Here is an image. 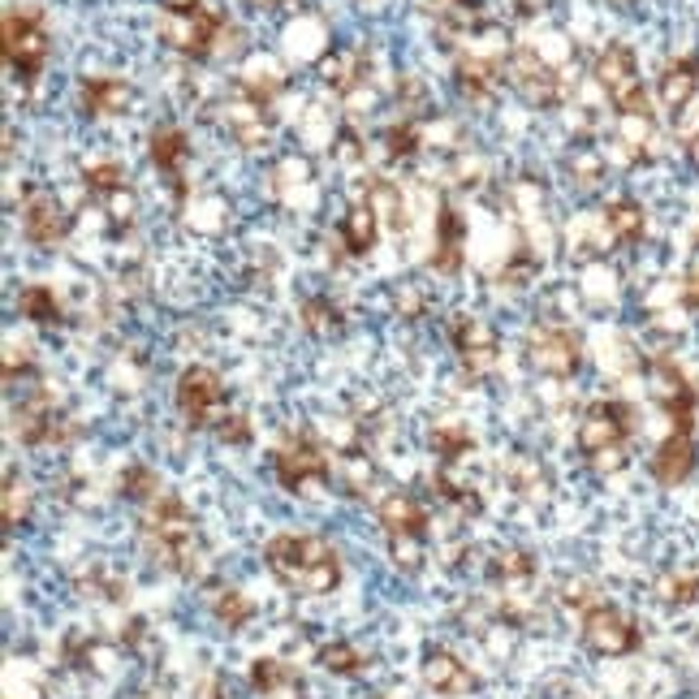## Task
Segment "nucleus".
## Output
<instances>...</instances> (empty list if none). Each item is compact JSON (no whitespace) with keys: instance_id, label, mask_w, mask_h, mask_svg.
I'll use <instances>...</instances> for the list:
<instances>
[{"instance_id":"8","label":"nucleus","mask_w":699,"mask_h":699,"mask_svg":"<svg viewBox=\"0 0 699 699\" xmlns=\"http://www.w3.org/2000/svg\"><path fill=\"white\" fill-rule=\"evenodd\" d=\"M596 82L609 91V100L618 104L621 116H648V91H644V78H639L630 48L609 43L596 61Z\"/></svg>"},{"instance_id":"23","label":"nucleus","mask_w":699,"mask_h":699,"mask_svg":"<svg viewBox=\"0 0 699 699\" xmlns=\"http://www.w3.org/2000/svg\"><path fill=\"white\" fill-rule=\"evenodd\" d=\"M436 251H432V269L436 272H458L463 264V216L454 207H440L436 216Z\"/></svg>"},{"instance_id":"37","label":"nucleus","mask_w":699,"mask_h":699,"mask_svg":"<svg viewBox=\"0 0 699 699\" xmlns=\"http://www.w3.org/2000/svg\"><path fill=\"white\" fill-rule=\"evenodd\" d=\"M303 324H307L311 333L328 337V333L342 328V311H337V303H328V298H311L307 307H303Z\"/></svg>"},{"instance_id":"21","label":"nucleus","mask_w":699,"mask_h":699,"mask_svg":"<svg viewBox=\"0 0 699 699\" xmlns=\"http://www.w3.org/2000/svg\"><path fill=\"white\" fill-rule=\"evenodd\" d=\"M134 100V91L121 78H87L82 82V113L87 116H113L125 113Z\"/></svg>"},{"instance_id":"5","label":"nucleus","mask_w":699,"mask_h":699,"mask_svg":"<svg viewBox=\"0 0 699 699\" xmlns=\"http://www.w3.org/2000/svg\"><path fill=\"white\" fill-rule=\"evenodd\" d=\"M178 411L191 427H216L230 419V393L212 367H186L178 376Z\"/></svg>"},{"instance_id":"3","label":"nucleus","mask_w":699,"mask_h":699,"mask_svg":"<svg viewBox=\"0 0 699 699\" xmlns=\"http://www.w3.org/2000/svg\"><path fill=\"white\" fill-rule=\"evenodd\" d=\"M626 440H630V411L621 402H596L587 406L579 424V449L596 470L626 466Z\"/></svg>"},{"instance_id":"16","label":"nucleus","mask_w":699,"mask_h":699,"mask_svg":"<svg viewBox=\"0 0 699 699\" xmlns=\"http://www.w3.org/2000/svg\"><path fill=\"white\" fill-rule=\"evenodd\" d=\"M424 682H427V691H436V696H445V699L470 696V691L479 687V678H475L454 652H445V648H432L424 657Z\"/></svg>"},{"instance_id":"7","label":"nucleus","mask_w":699,"mask_h":699,"mask_svg":"<svg viewBox=\"0 0 699 699\" xmlns=\"http://www.w3.org/2000/svg\"><path fill=\"white\" fill-rule=\"evenodd\" d=\"M272 470H276V484L285 493H303L311 484H328L333 479L328 454L315 445V436H307V432L281 440V449L272 454Z\"/></svg>"},{"instance_id":"36","label":"nucleus","mask_w":699,"mask_h":699,"mask_svg":"<svg viewBox=\"0 0 699 699\" xmlns=\"http://www.w3.org/2000/svg\"><path fill=\"white\" fill-rule=\"evenodd\" d=\"M87 191L100 194V199H113L116 191H125V173L121 164H87Z\"/></svg>"},{"instance_id":"22","label":"nucleus","mask_w":699,"mask_h":699,"mask_svg":"<svg viewBox=\"0 0 699 699\" xmlns=\"http://www.w3.org/2000/svg\"><path fill=\"white\" fill-rule=\"evenodd\" d=\"M502 479L518 493V497H527V502H540L548 497V470L540 466V458H531V454H509L502 463Z\"/></svg>"},{"instance_id":"11","label":"nucleus","mask_w":699,"mask_h":699,"mask_svg":"<svg viewBox=\"0 0 699 699\" xmlns=\"http://www.w3.org/2000/svg\"><path fill=\"white\" fill-rule=\"evenodd\" d=\"M4 61L13 65V74L22 82L39 78L43 61H48V36H43L36 13H22V9L4 13Z\"/></svg>"},{"instance_id":"32","label":"nucleus","mask_w":699,"mask_h":699,"mask_svg":"<svg viewBox=\"0 0 699 699\" xmlns=\"http://www.w3.org/2000/svg\"><path fill=\"white\" fill-rule=\"evenodd\" d=\"M320 665L328 669V673H342V678H354V673H363L372 657L358 648V644H346V639H337V644H324L320 648Z\"/></svg>"},{"instance_id":"10","label":"nucleus","mask_w":699,"mask_h":699,"mask_svg":"<svg viewBox=\"0 0 699 699\" xmlns=\"http://www.w3.org/2000/svg\"><path fill=\"white\" fill-rule=\"evenodd\" d=\"M582 644L596 657H626L639 648V626L630 614H621L618 605H591L582 609Z\"/></svg>"},{"instance_id":"20","label":"nucleus","mask_w":699,"mask_h":699,"mask_svg":"<svg viewBox=\"0 0 699 699\" xmlns=\"http://www.w3.org/2000/svg\"><path fill=\"white\" fill-rule=\"evenodd\" d=\"M186 155H191V143H186V134L178 130V125H155L152 130V164L178 186L182 194V164H186Z\"/></svg>"},{"instance_id":"13","label":"nucleus","mask_w":699,"mask_h":699,"mask_svg":"<svg viewBox=\"0 0 699 699\" xmlns=\"http://www.w3.org/2000/svg\"><path fill=\"white\" fill-rule=\"evenodd\" d=\"M13 432L22 436V445H65L70 436H74L78 427L65 424V415L57 411V402L43 393V388H36L18 411H13Z\"/></svg>"},{"instance_id":"18","label":"nucleus","mask_w":699,"mask_h":699,"mask_svg":"<svg viewBox=\"0 0 699 699\" xmlns=\"http://www.w3.org/2000/svg\"><path fill=\"white\" fill-rule=\"evenodd\" d=\"M251 687L260 699H307L303 678L276 657H260L251 665Z\"/></svg>"},{"instance_id":"12","label":"nucleus","mask_w":699,"mask_h":699,"mask_svg":"<svg viewBox=\"0 0 699 699\" xmlns=\"http://www.w3.org/2000/svg\"><path fill=\"white\" fill-rule=\"evenodd\" d=\"M449 337H454V354H458V363H463V372L470 381H488V376L497 372L502 342H497V333H493L488 320H479V315H458L454 328H449Z\"/></svg>"},{"instance_id":"29","label":"nucleus","mask_w":699,"mask_h":699,"mask_svg":"<svg viewBox=\"0 0 699 699\" xmlns=\"http://www.w3.org/2000/svg\"><path fill=\"white\" fill-rule=\"evenodd\" d=\"M605 230H609L614 242H639L644 230H648V216L635 199H618V203L605 207Z\"/></svg>"},{"instance_id":"40","label":"nucleus","mask_w":699,"mask_h":699,"mask_svg":"<svg viewBox=\"0 0 699 699\" xmlns=\"http://www.w3.org/2000/svg\"><path fill=\"white\" fill-rule=\"evenodd\" d=\"M419 148V134H415V125L406 121V125H393V130H385V152L397 160V155H411Z\"/></svg>"},{"instance_id":"41","label":"nucleus","mask_w":699,"mask_h":699,"mask_svg":"<svg viewBox=\"0 0 699 699\" xmlns=\"http://www.w3.org/2000/svg\"><path fill=\"white\" fill-rule=\"evenodd\" d=\"M216 436H221V440H237V445H242V440L251 436V427H246V419H242V415H230L225 424L216 427Z\"/></svg>"},{"instance_id":"17","label":"nucleus","mask_w":699,"mask_h":699,"mask_svg":"<svg viewBox=\"0 0 699 699\" xmlns=\"http://www.w3.org/2000/svg\"><path fill=\"white\" fill-rule=\"evenodd\" d=\"M225 130H230L233 139H242L246 148L260 143V139L269 134V100H260V95H251V91L242 87L230 104H225Z\"/></svg>"},{"instance_id":"9","label":"nucleus","mask_w":699,"mask_h":699,"mask_svg":"<svg viewBox=\"0 0 699 699\" xmlns=\"http://www.w3.org/2000/svg\"><path fill=\"white\" fill-rule=\"evenodd\" d=\"M505 82L531 109H553L561 100V74L544 61L540 52H531V48H518V52L505 57Z\"/></svg>"},{"instance_id":"14","label":"nucleus","mask_w":699,"mask_h":699,"mask_svg":"<svg viewBox=\"0 0 699 699\" xmlns=\"http://www.w3.org/2000/svg\"><path fill=\"white\" fill-rule=\"evenodd\" d=\"M22 233L39 251H57L70 233V212L61 207V199L52 191H31L27 207H22Z\"/></svg>"},{"instance_id":"30","label":"nucleus","mask_w":699,"mask_h":699,"mask_svg":"<svg viewBox=\"0 0 699 699\" xmlns=\"http://www.w3.org/2000/svg\"><path fill=\"white\" fill-rule=\"evenodd\" d=\"M0 509H4V527H9V531L22 527V523H31V514H36V488H31L22 475H9V479H4Z\"/></svg>"},{"instance_id":"28","label":"nucleus","mask_w":699,"mask_h":699,"mask_svg":"<svg viewBox=\"0 0 699 699\" xmlns=\"http://www.w3.org/2000/svg\"><path fill=\"white\" fill-rule=\"evenodd\" d=\"M488 575H493L497 587H527V582L536 579V557H531L527 548H502V553L493 557Z\"/></svg>"},{"instance_id":"26","label":"nucleus","mask_w":699,"mask_h":699,"mask_svg":"<svg viewBox=\"0 0 699 699\" xmlns=\"http://www.w3.org/2000/svg\"><path fill=\"white\" fill-rule=\"evenodd\" d=\"M320 74H324V82H328L333 91H354V87L363 82V74H367V61H363L358 48H337V52L324 57Z\"/></svg>"},{"instance_id":"43","label":"nucleus","mask_w":699,"mask_h":699,"mask_svg":"<svg viewBox=\"0 0 699 699\" xmlns=\"http://www.w3.org/2000/svg\"><path fill=\"white\" fill-rule=\"evenodd\" d=\"M199 699H225V678H207L199 687Z\"/></svg>"},{"instance_id":"2","label":"nucleus","mask_w":699,"mask_h":699,"mask_svg":"<svg viewBox=\"0 0 699 699\" xmlns=\"http://www.w3.org/2000/svg\"><path fill=\"white\" fill-rule=\"evenodd\" d=\"M264 561L285 587H294L298 596H324L342 582V553L324 536H303V531H285L264 544Z\"/></svg>"},{"instance_id":"35","label":"nucleus","mask_w":699,"mask_h":699,"mask_svg":"<svg viewBox=\"0 0 699 699\" xmlns=\"http://www.w3.org/2000/svg\"><path fill=\"white\" fill-rule=\"evenodd\" d=\"M160 493H164V484H160V475H155L152 466H125V475H121V497L152 505Z\"/></svg>"},{"instance_id":"39","label":"nucleus","mask_w":699,"mask_h":699,"mask_svg":"<svg viewBox=\"0 0 699 699\" xmlns=\"http://www.w3.org/2000/svg\"><path fill=\"white\" fill-rule=\"evenodd\" d=\"M432 488H436V497H440V502L458 505L463 514H475V509H479V497H475L470 488H463V484H454L449 475H436V479H432Z\"/></svg>"},{"instance_id":"27","label":"nucleus","mask_w":699,"mask_h":699,"mask_svg":"<svg viewBox=\"0 0 699 699\" xmlns=\"http://www.w3.org/2000/svg\"><path fill=\"white\" fill-rule=\"evenodd\" d=\"M376 207L372 203H354L342 221V242H346L350 255H367L376 246Z\"/></svg>"},{"instance_id":"1","label":"nucleus","mask_w":699,"mask_h":699,"mask_svg":"<svg viewBox=\"0 0 699 699\" xmlns=\"http://www.w3.org/2000/svg\"><path fill=\"white\" fill-rule=\"evenodd\" d=\"M143 548L155 566L182 575V579H199L207 566V548L194 527L191 509L178 502L173 493H160L148 514H143Z\"/></svg>"},{"instance_id":"6","label":"nucleus","mask_w":699,"mask_h":699,"mask_svg":"<svg viewBox=\"0 0 699 699\" xmlns=\"http://www.w3.org/2000/svg\"><path fill=\"white\" fill-rule=\"evenodd\" d=\"M527 363L531 372H540L548 381H570L582 363V342L575 328L566 324H531L527 333Z\"/></svg>"},{"instance_id":"42","label":"nucleus","mask_w":699,"mask_h":699,"mask_svg":"<svg viewBox=\"0 0 699 699\" xmlns=\"http://www.w3.org/2000/svg\"><path fill=\"white\" fill-rule=\"evenodd\" d=\"M682 303H687L691 311H699V272L687 276V285H682Z\"/></svg>"},{"instance_id":"31","label":"nucleus","mask_w":699,"mask_h":699,"mask_svg":"<svg viewBox=\"0 0 699 699\" xmlns=\"http://www.w3.org/2000/svg\"><path fill=\"white\" fill-rule=\"evenodd\" d=\"M212 614H216V621H221L225 630H242L246 621L255 618V605H251L237 587H216V591H212Z\"/></svg>"},{"instance_id":"19","label":"nucleus","mask_w":699,"mask_h":699,"mask_svg":"<svg viewBox=\"0 0 699 699\" xmlns=\"http://www.w3.org/2000/svg\"><path fill=\"white\" fill-rule=\"evenodd\" d=\"M691 470H696V445H691L687 432H673L652 454V475H657V484H665V488H678Z\"/></svg>"},{"instance_id":"15","label":"nucleus","mask_w":699,"mask_h":699,"mask_svg":"<svg viewBox=\"0 0 699 699\" xmlns=\"http://www.w3.org/2000/svg\"><path fill=\"white\" fill-rule=\"evenodd\" d=\"M376 518H381V527H385L388 540H424L427 536V509L411 493H388L381 509H376Z\"/></svg>"},{"instance_id":"24","label":"nucleus","mask_w":699,"mask_h":699,"mask_svg":"<svg viewBox=\"0 0 699 699\" xmlns=\"http://www.w3.org/2000/svg\"><path fill=\"white\" fill-rule=\"evenodd\" d=\"M696 91H699V65L691 57L665 65V74H660V100H665V109H673V113L687 109L696 100Z\"/></svg>"},{"instance_id":"25","label":"nucleus","mask_w":699,"mask_h":699,"mask_svg":"<svg viewBox=\"0 0 699 699\" xmlns=\"http://www.w3.org/2000/svg\"><path fill=\"white\" fill-rule=\"evenodd\" d=\"M502 74H505L502 57H463L458 61V87H463V95H470V100H484Z\"/></svg>"},{"instance_id":"38","label":"nucleus","mask_w":699,"mask_h":699,"mask_svg":"<svg viewBox=\"0 0 699 699\" xmlns=\"http://www.w3.org/2000/svg\"><path fill=\"white\" fill-rule=\"evenodd\" d=\"M660 600H669V605H696L699 579L696 575H669V579H660Z\"/></svg>"},{"instance_id":"33","label":"nucleus","mask_w":699,"mask_h":699,"mask_svg":"<svg viewBox=\"0 0 699 699\" xmlns=\"http://www.w3.org/2000/svg\"><path fill=\"white\" fill-rule=\"evenodd\" d=\"M18 311L27 315V320H36V324H61L65 315H61V303H57V290H48V285H27L22 294H18Z\"/></svg>"},{"instance_id":"4","label":"nucleus","mask_w":699,"mask_h":699,"mask_svg":"<svg viewBox=\"0 0 699 699\" xmlns=\"http://www.w3.org/2000/svg\"><path fill=\"white\" fill-rule=\"evenodd\" d=\"M221 31H225V22L199 0H169L160 9V39L182 57H207Z\"/></svg>"},{"instance_id":"34","label":"nucleus","mask_w":699,"mask_h":699,"mask_svg":"<svg viewBox=\"0 0 699 699\" xmlns=\"http://www.w3.org/2000/svg\"><path fill=\"white\" fill-rule=\"evenodd\" d=\"M470 449H475V436H470L463 424H440L432 432V454H436L440 463H458Z\"/></svg>"}]
</instances>
